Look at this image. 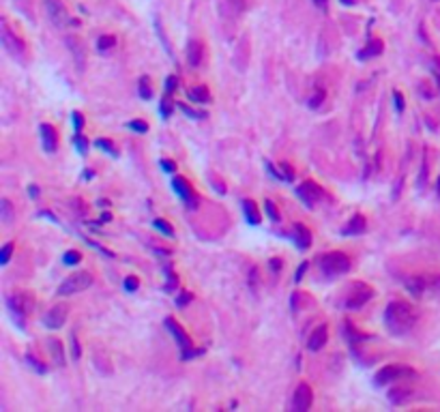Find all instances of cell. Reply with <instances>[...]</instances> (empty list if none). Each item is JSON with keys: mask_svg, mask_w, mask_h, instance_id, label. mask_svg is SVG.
<instances>
[{"mask_svg": "<svg viewBox=\"0 0 440 412\" xmlns=\"http://www.w3.org/2000/svg\"><path fill=\"white\" fill-rule=\"evenodd\" d=\"M140 97L142 99H150V97H153V90H150V86H148V77H142V80H140Z\"/></svg>", "mask_w": 440, "mask_h": 412, "instance_id": "cell-33", "label": "cell"}, {"mask_svg": "<svg viewBox=\"0 0 440 412\" xmlns=\"http://www.w3.org/2000/svg\"><path fill=\"white\" fill-rule=\"evenodd\" d=\"M166 326H168V331L172 333V337L176 339V343H179V348H181L183 352H185V350H191V346H193L191 337L183 331V326H181L179 322L172 320V318H166Z\"/></svg>", "mask_w": 440, "mask_h": 412, "instance_id": "cell-13", "label": "cell"}, {"mask_svg": "<svg viewBox=\"0 0 440 412\" xmlns=\"http://www.w3.org/2000/svg\"><path fill=\"white\" fill-rule=\"evenodd\" d=\"M243 215L247 219L249 226H258L260 223V211H258V204L253 200H243Z\"/></svg>", "mask_w": 440, "mask_h": 412, "instance_id": "cell-22", "label": "cell"}, {"mask_svg": "<svg viewBox=\"0 0 440 412\" xmlns=\"http://www.w3.org/2000/svg\"><path fill=\"white\" fill-rule=\"evenodd\" d=\"M270 269H273V271H279V269H282V262H279V260H273V262H270Z\"/></svg>", "mask_w": 440, "mask_h": 412, "instance_id": "cell-52", "label": "cell"}, {"mask_svg": "<svg viewBox=\"0 0 440 412\" xmlns=\"http://www.w3.org/2000/svg\"><path fill=\"white\" fill-rule=\"evenodd\" d=\"M282 170H284V178H286V180H292V178H294V170L288 166V163H282Z\"/></svg>", "mask_w": 440, "mask_h": 412, "instance_id": "cell-46", "label": "cell"}, {"mask_svg": "<svg viewBox=\"0 0 440 412\" xmlns=\"http://www.w3.org/2000/svg\"><path fill=\"white\" fill-rule=\"evenodd\" d=\"M427 279V292H434V294H440V275H429Z\"/></svg>", "mask_w": 440, "mask_h": 412, "instance_id": "cell-31", "label": "cell"}, {"mask_svg": "<svg viewBox=\"0 0 440 412\" xmlns=\"http://www.w3.org/2000/svg\"><path fill=\"white\" fill-rule=\"evenodd\" d=\"M202 58H204V43L198 41V39H191L187 43V63L191 67H200Z\"/></svg>", "mask_w": 440, "mask_h": 412, "instance_id": "cell-16", "label": "cell"}, {"mask_svg": "<svg viewBox=\"0 0 440 412\" xmlns=\"http://www.w3.org/2000/svg\"><path fill=\"white\" fill-rule=\"evenodd\" d=\"M322 101H324V90H322V88H318L314 97L309 99V108H314V110H316V108H318Z\"/></svg>", "mask_w": 440, "mask_h": 412, "instance_id": "cell-38", "label": "cell"}, {"mask_svg": "<svg viewBox=\"0 0 440 412\" xmlns=\"http://www.w3.org/2000/svg\"><path fill=\"white\" fill-rule=\"evenodd\" d=\"M65 320H67V305H63V303L54 305L43 316V324L47 329H61V326H65Z\"/></svg>", "mask_w": 440, "mask_h": 412, "instance_id": "cell-12", "label": "cell"}, {"mask_svg": "<svg viewBox=\"0 0 440 412\" xmlns=\"http://www.w3.org/2000/svg\"><path fill=\"white\" fill-rule=\"evenodd\" d=\"M431 73H434L436 84H438V90H440V56L431 58Z\"/></svg>", "mask_w": 440, "mask_h": 412, "instance_id": "cell-37", "label": "cell"}, {"mask_svg": "<svg viewBox=\"0 0 440 412\" xmlns=\"http://www.w3.org/2000/svg\"><path fill=\"white\" fill-rule=\"evenodd\" d=\"M305 269H307V262H303V264L299 266V271H297V277H294V279H297V281H301V279H303V273H305Z\"/></svg>", "mask_w": 440, "mask_h": 412, "instance_id": "cell-50", "label": "cell"}, {"mask_svg": "<svg viewBox=\"0 0 440 412\" xmlns=\"http://www.w3.org/2000/svg\"><path fill=\"white\" fill-rule=\"evenodd\" d=\"M129 129H133V131H140V133H146V131H148V125L142 123V120H131Z\"/></svg>", "mask_w": 440, "mask_h": 412, "instance_id": "cell-40", "label": "cell"}, {"mask_svg": "<svg viewBox=\"0 0 440 412\" xmlns=\"http://www.w3.org/2000/svg\"><path fill=\"white\" fill-rule=\"evenodd\" d=\"M354 0H342V5H352Z\"/></svg>", "mask_w": 440, "mask_h": 412, "instance_id": "cell-54", "label": "cell"}, {"mask_svg": "<svg viewBox=\"0 0 440 412\" xmlns=\"http://www.w3.org/2000/svg\"><path fill=\"white\" fill-rule=\"evenodd\" d=\"M47 350H49V356H52L54 365L63 367L67 358H65V348H63L61 339H49V341H47Z\"/></svg>", "mask_w": 440, "mask_h": 412, "instance_id": "cell-21", "label": "cell"}, {"mask_svg": "<svg viewBox=\"0 0 440 412\" xmlns=\"http://www.w3.org/2000/svg\"><path fill=\"white\" fill-rule=\"evenodd\" d=\"M172 187H174V191L179 193L185 202H187V209H196V204H198V197H196V193H193V189H191V185L185 180L183 176H174L172 178Z\"/></svg>", "mask_w": 440, "mask_h": 412, "instance_id": "cell-10", "label": "cell"}, {"mask_svg": "<svg viewBox=\"0 0 440 412\" xmlns=\"http://www.w3.org/2000/svg\"><path fill=\"white\" fill-rule=\"evenodd\" d=\"M365 228H367V219H365V215H354V217L348 221V226H346V228L342 230V234H346V236H354V234H361V232H365Z\"/></svg>", "mask_w": 440, "mask_h": 412, "instance_id": "cell-19", "label": "cell"}, {"mask_svg": "<svg viewBox=\"0 0 440 412\" xmlns=\"http://www.w3.org/2000/svg\"><path fill=\"white\" fill-rule=\"evenodd\" d=\"M28 189H30V195H32V197H37V195H39V191H37V187H28Z\"/></svg>", "mask_w": 440, "mask_h": 412, "instance_id": "cell-53", "label": "cell"}, {"mask_svg": "<svg viewBox=\"0 0 440 412\" xmlns=\"http://www.w3.org/2000/svg\"><path fill=\"white\" fill-rule=\"evenodd\" d=\"M297 195L301 197L303 202H305V206H314L316 202H320L324 197V191H322V187H320L318 183H314V180H305V183L299 185Z\"/></svg>", "mask_w": 440, "mask_h": 412, "instance_id": "cell-9", "label": "cell"}, {"mask_svg": "<svg viewBox=\"0 0 440 412\" xmlns=\"http://www.w3.org/2000/svg\"><path fill=\"white\" fill-rule=\"evenodd\" d=\"M406 288H408V292L412 296H423L427 292V279L423 277V275H414V277H408L406 279Z\"/></svg>", "mask_w": 440, "mask_h": 412, "instance_id": "cell-17", "label": "cell"}, {"mask_svg": "<svg viewBox=\"0 0 440 412\" xmlns=\"http://www.w3.org/2000/svg\"><path fill=\"white\" fill-rule=\"evenodd\" d=\"M404 376H417V372L410 367H402V365H384L382 369H378L376 374V384L378 386H384L393 380H400Z\"/></svg>", "mask_w": 440, "mask_h": 412, "instance_id": "cell-7", "label": "cell"}, {"mask_svg": "<svg viewBox=\"0 0 440 412\" xmlns=\"http://www.w3.org/2000/svg\"><path fill=\"white\" fill-rule=\"evenodd\" d=\"M382 49H384L382 41H380V39H369V41H367V45L359 52V58H361V60L376 58V56H380V54H382Z\"/></svg>", "mask_w": 440, "mask_h": 412, "instance_id": "cell-20", "label": "cell"}, {"mask_svg": "<svg viewBox=\"0 0 440 412\" xmlns=\"http://www.w3.org/2000/svg\"><path fill=\"white\" fill-rule=\"evenodd\" d=\"M80 260H82V253H80V251H75V249L67 251L65 258H63V262H65V264H78Z\"/></svg>", "mask_w": 440, "mask_h": 412, "instance_id": "cell-36", "label": "cell"}, {"mask_svg": "<svg viewBox=\"0 0 440 412\" xmlns=\"http://www.w3.org/2000/svg\"><path fill=\"white\" fill-rule=\"evenodd\" d=\"M161 168H163L166 172H170V174H172V172L176 170V166H174V161H168V159H163V161H161Z\"/></svg>", "mask_w": 440, "mask_h": 412, "instance_id": "cell-49", "label": "cell"}, {"mask_svg": "<svg viewBox=\"0 0 440 412\" xmlns=\"http://www.w3.org/2000/svg\"><path fill=\"white\" fill-rule=\"evenodd\" d=\"M153 226H155L159 232H163L166 236H174V230H172V226H170V223H168L166 219H155Z\"/></svg>", "mask_w": 440, "mask_h": 412, "instance_id": "cell-30", "label": "cell"}, {"mask_svg": "<svg viewBox=\"0 0 440 412\" xmlns=\"http://www.w3.org/2000/svg\"><path fill=\"white\" fill-rule=\"evenodd\" d=\"M13 243H7L3 249H0V264H7L11 260V253H13Z\"/></svg>", "mask_w": 440, "mask_h": 412, "instance_id": "cell-34", "label": "cell"}, {"mask_svg": "<svg viewBox=\"0 0 440 412\" xmlns=\"http://www.w3.org/2000/svg\"><path fill=\"white\" fill-rule=\"evenodd\" d=\"M71 116H73V125H75V131L80 133V129H82V125H84V118H82V114H80V112H73Z\"/></svg>", "mask_w": 440, "mask_h": 412, "instance_id": "cell-45", "label": "cell"}, {"mask_svg": "<svg viewBox=\"0 0 440 412\" xmlns=\"http://www.w3.org/2000/svg\"><path fill=\"white\" fill-rule=\"evenodd\" d=\"M311 401H314V393H311V386L307 382H301L297 386V391H294V399H292V406L294 410H307L311 406Z\"/></svg>", "mask_w": 440, "mask_h": 412, "instance_id": "cell-11", "label": "cell"}, {"mask_svg": "<svg viewBox=\"0 0 440 412\" xmlns=\"http://www.w3.org/2000/svg\"><path fill=\"white\" fill-rule=\"evenodd\" d=\"M318 9H326V5H328V0H311Z\"/></svg>", "mask_w": 440, "mask_h": 412, "instance_id": "cell-51", "label": "cell"}, {"mask_svg": "<svg viewBox=\"0 0 440 412\" xmlns=\"http://www.w3.org/2000/svg\"><path fill=\"white\" fill-rule=\"evenodd\" d=\"M176 88H179V77L170 75V77L166 80V92H174Z\"/></svg>", "mask_w": 440, "mask_h": 412, "instance_id": "cell-39", "label": "cell"}, {"mask_svg": "<svg viewBox=\"0 0 440 412\" xmlns=\"http://www.w3.org/2000/svg\"><path fill=\"white\" fill-rule=\"evenodd\" d=\"M0 39H3L5 49L9 52V54H11L13 58H24V54H26V45H24V41L18 37V34H13V30L9 28L7 20H3V30H0Z\"/></svg>", "mask_w": 440, "mask_h": 412, "instance_id": "cell-5", "label": "cell"}, {"mask_svg": "<svg viewBox=\"0 0 440 412\" xmlns=\"http://www.w3.org/2000/svg\"><path fill=\"white\" fill-rule=\"evenodd\" d=\"M299 303H301V292H292V298H290L292 312H299Z\"/></svg>", "mask_w": 440, "mask_h": 412, "instance_id": "cell-43", "label": "cell"}, {"mask_svg": "<svg viewBox=\"0 0 440 412\" xmlns=\"http://www.w3.org/2000/svg\"><path fill=\"white\" fill-rule=\"evenodd\" d=\"M417 318H419L417 309H414L410 303H406V300H400V298L391 300L384 309V324H387V329L391 333H395V335L408 333L414 326V322H417Z\"/></svg>", "mask_w": 440, "mask_h": 412, "instance_id": "cell-1", "label": "cell"}, {"mask_svg": "<svg viewBox=\"0 0 440 412\" xmlns=\"http://www.w3.org/2000/svg\"><path fill=\"white\" fill-rule=\"evenodd\" d=\"M67 43H69V47L73 49V56H75V60H78V67L82 69L84 65H82V45H80V41L69 37V39H67Z\"/></svg>", "mask_w": 440, "mask_h": 412, "instance_id": "cell-27", "label": "cell"}, {"mask_svg": "<svg viewBox=\"0 0 440 412\" xmlns=\"http://www.w3.org/2000/svg\"><path fill=\"white\" fill-rule=\"evenodd\" d=\"M43 7H45L47 17L52 20L54 26H58V28H63V26H67L71 22V15L67 11V7L63 5V0H43Z\"/></svg>", "mask_w": 440, "mask_h": 412, "instance_id": "cell-8", "label": "cell"}, {"mask_svg": "<svg viewBox=\"0 0 440 412\" xmlns=\"http://www.w3.org/2000/svg\"><path fill=\"white\" fill-rule=\"evenodd\" d=\"M92 283V275L88 271H80V273H73L69 275L58 288V294L61 296H71V294H78V292L86 290Z\"/></svg>", "mask_w": 440, "mask_h": 412, "instance_id": "cell-3", "label": "cell"}, {"mask_svg": "<svg viewBox=\"0 0 440 412\" xmlns=\"http://www.w3.org/2000/svg\"><path fill=\"white\" fill-rule=\"evenodd\" d=\"M73 142H75V146H78L80 154H86V150H88V140H86V137H84V135H80V133H75Z\"/></svg>", "mask_w": 440, "mask_h": 412, "instance_id": "cell-35", "label": "cell"}, {"mask_svg": "<svg viewBox=\"0 0 440 412\" xmlns=\"http://www.w3.org/2000/svg\"><path fill=\"white\" fill-rule=\"evenodd\" d=\"M39 133H41V144H43V150L45 152H54L58 148V133H56V129L52 125H41Z\"/></svg>", "mask_w": 440, "mask_h": 412, "instance_id": "cell-14", "label": "cell"}, {"mask_svg": "<svg viewBox=\"0 0 440 412\" xmlns=\"http://www.w3.org/2000/svg\"><path fill=\"white\" fill-rule=\"evenodd\" d=\"M116 45V39L112 37V34H103V37H99V41H97V49L99 52H107V49H112Z\"/></svg>", "mask_w": 440, "mask_h": 412, "instance_id": "cell-26", "label": "cell"}, {"mask_svg": "<svg viewBox=\"0 0 440 412\" xmlns=\"http://www.w3.org/2000/svg\"><path fill=\"white\" fill-rule=\"evenodd\" d=\"M410 391L408 389H393V391H389V401H393V403H404V401H408L410 399Z\"/></svg>", "mask_w": 440, "mask_h": 412, "instance_id": "cell-25", "label": "cell"}, {"mask_svg": "<svg viewBox=\"0 0 440 412\" xmlns=\"http://www.w3.org/2000/svg\"><path fill=\"white\" fill-rule=\"evenodd\" d=\"M0 219H3L5 226H9V223L13 221V206H11V202L7 200V197L0 200Z\"/></svg>", "mask_w": 440, "mask_h": 412, "instance_id": "cell-24", "label": "cell"}, {"mask_svg": "<svg viewBox=\"0 0 440 412\" xmlns=\"http://www.w3.org/2000/svg\"><path fill=\"white\" fill-rule=\"evenodd\" d=\"M95 144L99 146V148H103V150L109 154V157H116V154H118V152H116V148H114V144L109 142V140H105V137H99V140H97Z\"/></svg>", "mask_w": 440, "mask_h": 412, "instance_id": "cell-29", "label": "cell"}, {"mask_svg": "<svg viewBox=\"0 0 440 412\" xmlns=\"http://www.w3.org/2000/svg\"><path fill=\"white\" fill-rule=\"evenodd\" d=\"M393 101H395L397 112H404V97H402V92H400V90H395V92H393Z\"/></svg>", "mask_w": 440, "mask_h": 412, "instance_id": "cell-42", "label": "cell"}, {"mask_svg": "<svg viewBox=\"0 0 440 412\" xmlns=\"http://www.w3.org/2000/svg\"><path fill=\"white\" fill-rule=\"evenodd\" d=\"M7 305H9L13 314H18L22 318V316L32 314V309H35V296L30 292H15V294L7 298Z\"/></svg>", "mask_w": 440, "mask_h": 412, "instance_id": "cell-6", "label": "cell"}, {"mask_svg": "<svg viewBox=\"0 0 440 412\" xmlns=\"http://www.w3.org/2000/svg\"><path fill=\"white\" fill-rule=\"evenodd\" d=\"M189 300H191V294H189V292H183V294H181L179 298H176V305L183 307L185 303H189Z\"/></svg>", "mask_w": 440, "mask_h": 412, "instance_id": "cell-47", "label": "cell"}, {"mask_svg": "<svg viewBox=\"0 0 440 412\" xmlns=\"http://www.w3.org/2000/svg\"><path fill=\"white\" fill-rule=\"evenodd\" d=\"M371 296H374L371 286H367V283H363V281H354L350 286V292H348V296H346L344 305H346V309H361Z\"/></svg>", "mask_w": 440, "mask_h": 412, "instance_id": "cell-4", "label": "cell"}, {"mask_svg": "<svg viewBox=\"0 0 440 412\" xmlns=\"http://www.w3.org/2000/svg\"><path fill=\"white\" fill-rule=\"evenodd\" d=\"M264 211H266V215H268V219H270V221H275V223H277L279 219H282V215H279L277 206H275L273 202H270V200H264Z\"/></svg>", "mask_w": 440, "mask_h": 412, "instance_id": "cell-28", "label": "cell"}, {"mask_svg": "<svg viewBox=\"0 0 440 412\" xmlns=\"http://www.w3.org/2000/svg\"><path fill=\"white\" fill-rule=\"evenodd\" d=\"M320 271L326 277H340V275L350 271V258L344 251H328L324 255H320Z\"/></svg>", "mask_w": 440, "mask_h": 412, "instance_id": "cell-2", "label": "cell"}, {"mask_svg": "<svg viewBox=\"0 0 440 412\" xmlns=\"http://www.w3.org/2000/svg\"><path fill=\"white\" fill-rule=\"evenodd\" d=\"M71 348H73V358L78 360V358H80V343H78V337H75V333L71 335Z\"/></svg>", "mask_w": 440, "mask_h": 412, "instance_id": "cell-44", "label": "cell"}, {"mask_svg": "<svg viewBox=\"0 0 440 412\" xmlns=\"http://www.w3.org/2000/svg\"><path fill=\"white\" fill-rule=\"evenodd\" d=\"M187 94H189V99L196 101V103H206V101H210V92H208L206 86H193V88H191Z\"/></svg>", "mask_w": 440, "mask_h": 412, "instance_id": "cell-23", "label": "cell"}, {"mask_svg": "<svg viewBox=\"0 0 440 412\" xmlns=\"http://www.w3.org/2000/svg\"><path fill=\"white\" fill-rule=\"evenodd\" d=\"M179 108L185 112L187 116H191V118H196V120H202V118H206V112H196L193 108H189V106H185V103H179Z\"/></svg>", "mask_w": 440, "mask_h": 412, "instance_id": "cell-32", "label": "cell"}, {"mask_svg": "<svg viewBox=\"0 0 440 412\" xmlns=\"http://www.w3.org/2000/svg\"><path fill=\"white\" fill-rule=\"evenodd\" d=\"M326 339H328V326H326V324H320V326H316V329L311 331L309 339H307V348H309L311 352H318L320 348H324Z\"/></svg>", "mask_w": 440, "mask_h": 412, "instance_id": "cell-15", "label": "cell"}, {"mask_svg": "<svg viewBox=\"0 0 440 412\" xmlns=\"http://www.w3.org/2000/svg\"><path fill=\"white\" fill-rule=\"evenodd\" d=\"M438 193H440V178H438Z\"/></svg>", "mask_w": 440, "mask_h": 412, "instance_id": "cell-55", "label": "cell"}, {"mask_svg": "<svg viewBox=\"0 0 440 412\" xmlns=\"http://www.w3.org/2000/svg\"><path fill=\"white\" fill-rule=\"evenodd\" d=\"M292 236H294V243L301 249H307L311 245V232L303 226V223H294L292 226Z\"/></svg>", "mask_w": 440, "mask_h": 412, "instance_id": "cell-18", "label": "cell"}, {"mask_svg": "<svg viewBox=\"0 0 440 412\" xmlns=\"http://www.w3.org/2000/svg\"><path fill=\"white\" fill-rule=\"evenodd\" d=\"M170 112H172V103L168 101V99H163V101H161V114H163V116H170Z\"/></svg>", "mask_w": 440, "mask_h": 412, "instance_id": "cell-48", "label": "cell"}, {"mask_svg": "<svg viewBox=\"0 0 440 412\" xmlns=\"http://www.w3.org/2000/svg\"><path fill=\"white\" fill-rule=\"evenodd\" d=\"M138 286H140V281L135 279V277H127L125 279V290L127 292H135V290H138Z\"/></svg>", "mask_w": 440, "mask_h": 412, "instance_id": "cell-41", "label": "cell"}]
</instances>
